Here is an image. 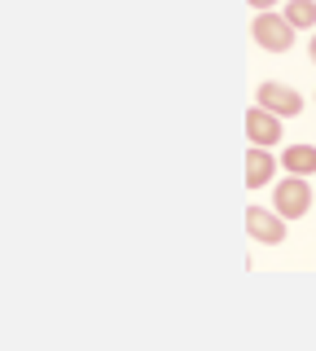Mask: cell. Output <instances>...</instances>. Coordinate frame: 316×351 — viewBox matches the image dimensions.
<instances>
[{"label": "cell", "mask_w": 316, "mask_h": 351, "mask_svg": "<svg viewBox=\"0 0 316 351\" xmlns=\"http://www.w3.org/2000/svg\"><path fill=\"white\" fill-rule=\"evenodd\" d=\"M272 211L281 219H303L312 211V189L303 176H286V180H277V189H272Z\"/></svg>", "instance_id": "obj_1"}, {"label": "cell", "mask_w": 316, "mask_h": 351, "mask_svg": "<svg viewBox=\"0 0 316 351\" xmlns=\"http://www.w3.org/2000/svg\"><path fill=\"white\" fill-rule=\"evenodd\" d=\"M250 36H255L259 49L286 53L290 44H294V27L286 22V14H277V9H264V14H255V22H250Z\"/></svg>", "instance_id": "obj_2"}, {"label": "cell", "mask_w": 316, "mask_h": 351, "mask_svg": "<svg viewBox=\"0 0 316 351\" xmlns=\"http://www.w3.org/2000/svg\"><path fill=\"white\" fill-rule=\"evenodd\" d=\"M255 106L272 110L277 119H294V114H303V97L294 93L290 84H277V80H264V84L255 88Z\"/></svg>", "instance_id": "obj_3"}, {"label": "cell", "mask_w": 316, "mask_h": 351, "mask_svg": "<svg viewBox=\"0 0 316 351\" xmlns=\"http://www.w3.org/2000/svg\"><path fill=\"white\" fill-rule=\"evenodd\" d=\"M246 233H250V241L281 246V241H286V219L277 211H264V206H246Z\"/></svg>", "instance_id": "obj_4"}, {"label": "cell", "mask_w": 316, "mask_h": 351, "mask_svg": "<svg viewBox=\"0 0 316 351\" xmlns=\"http://www.w3.org/2000/svg\"><path fill=\"white\" fill-rule=\"evenodd\" d=\"M246 136H250V145L272 149L281 141V119L272 114V110H264V106H250L246 110Z\"/></svg>", "instance_id": "obj_5"}, {"label": "cell", "mask_w": 316, "mask_h": 351, "mask_svg": "<svg viewBox=\"0 0 316 351\" xmlns=\"http://www.w3.org/2000/svg\"><path fill=\"white\" fill-rule=\"evenodd\" d=\"M277 167H281V158H272V149L250 145V154H246V184L250 189H264V184H272Z\"/></svg>", "instance_id": "obj_6"}, {"label": "cell", "mask_w": 316, "mask_h": 351, "mask_svg": "<svg viewBox=\"0 0 316 351\" xmlns=\"http://www.w3.org/2000/svg\"><path fill=\"white\" fill-rule=\"evenodd\" d=\"M281 167H286V176H308L316 171V145H290L281 149Z\"/></svg>", "instance_id": "obj_7"}, {"label": "cell", "mask_w": 316, "mask_h": 351, "mask_svg": "<svg viewBox=\"0 0 316 351\" xmlns=\"http://www.w3.org/2000/svg\"><path fill=\"white\" fill-rule=\"evenodd\" d=\"M281 14H286V22L294 31H312L316 27V0H286Z\"/></svg>", "instance_id": "obj_8"}, {"label": "cell", "mask_w": 316, "mask_h": 351, "mask_svg": "<svg viewBox=\"0 0 316 351\" xmlns=\"http://www.w3.org/2000/svg\"><path fill=\"white\" fill-rule=\"evenodd\" d=\"M246 5H250V9H255V14H264V9H277V5H281V0H246Z\"/></svg>", "instance_id": "obj_9"}, {"label": "cell", "mask_w": 316, "mask_h": 351, "mask_svg": "<svg viewBox=\"0 0 316 351\" xmlns=\"http://www.w3.org/2000/svg\"><path fill=\"white\" fill-rule=\"evenodd\" d=\"M308 58H312V62H316V36H312V44H308Z\"/></svg>", "instance_id": "obj_10"}]
</instances>
